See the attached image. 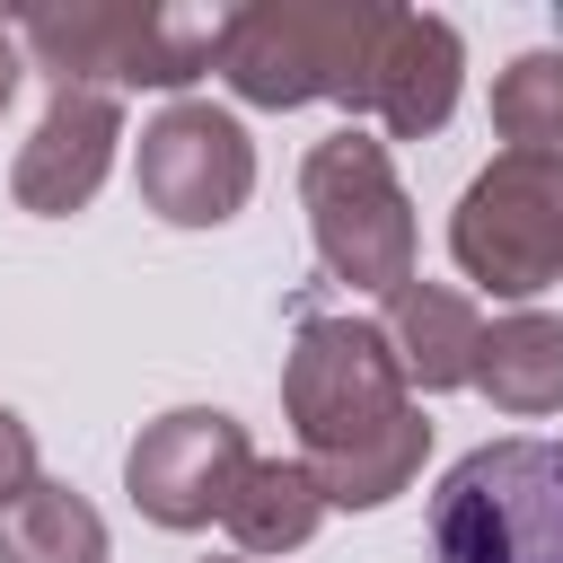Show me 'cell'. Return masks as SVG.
I'll return each mask as SVG.
<instances>
[{"label": "cell", "mask_w": 563, "mask_h": 563, "mask_svg": "<svg viewBox=\"0 0 563 563\" xmlns=\"http://www.w3.org/2000/svg\"><path fill=\"white\" fill-rule=\"evenodd\" d=\"M282 413L299 431V466L325 493V510H378L431 457V422L405 387L387 325L352 308H299L282 361Z\"/></svg>", "instance_id": "cell-1"}, {"label": "cell", "mask_w": 563, "mask_h": 563, "mask_svg": "<svg viewBox=\"0 0 563 563\" xmlns=\"http://www.w3.org/2000/svg\"><path fill=\"white\" fill-rule=\"evenodd\" d=\"M18 53H35V70L53 88H185L202 70H220V35L229 9H141V0H44L18 9Z\"/></svg>", "instance_id": "cell-2"}, {"label": "cell", "mask_w": 563, "mask_h": 563, "mask_svg": "<svg viewBox=\"0 0 563 563\" xmlns=\"http://www.w3.org/2000/svg\"><path fill=\"white\" fill-rule=\"evenodd\" d=\"M387 0H255L229 9L220 35V79L246 106H369V62H378Z\"/></svg>", "instance_id": "cell-3"}, {"label": "cell", "mask_w": 563, "mask_h": 563, "mask_svg": "<svg viewBox=\"0 0 563 563\" xmlns=\"http://www.w3.org/2000/svg\"><path fill=\"white\" fill-rule=\"evenodd\" d=\"M299 202H308V238H317V264L325 282L343 290H369V299H396L413 282V194L396 185V158L378 132L343 123L325 141H308L299 158Z\"/></svg>", "instance_id": "cell-4"}, {"label": "cell", "mask_w": 563, "mask_h": 563, "mask_svg": "<svg viewBox=\"0 0 563 563\" xmlns=\"http://www.w3.org/2000/svg\"><path fill=\"white\" fill-rule=\"evenodd\" d=\"M431 563H563V440H484L431 493Z\"/></svg>", "instance_id": "cell-5"}, {"label": "cell", "mask_w": 563, "mask_h": 563, "mask_svg": "<svg viewBox=\"0 0 563 563\" xmlns=\"http://www.w3.org/2000/svg\"><path fill=\"white\" fill-rule=\"evenodd\" d=\"M449 255L493 299H537L563 282V158L501 150L449 211Z\"/></svg>", "instance_id": "cell-6"}, {"label": "cell", "mask_w": 563, "mask_h": 563, "mask_svg": "<svg viewBox=\"0 0 563 563\" xmlns=\"http://www.w3.org/2000/svg\"><path fill=\"white\" fill-rule=\"evenodd\" d=\"M132 176H141V202H150L167 229H220V220H238L246 194H255V141H246V123H238L229 106L176 97V106H158V114L141 123Z\"/></svg>", "instance_id": "cell-7"}, {"label": "cell", "mask_w": 563, "mask_h": 563, "mask_svg": "<svg viewBox=\"0 0 563 563\" xmlns=\"http://www.w3.org/2000/svg\"><path fill=\"white\" fill-rule=\"evenodd\" d=\"M255 449H246V422L220 413V405H176L158 422H141V440L123 449V493L150 528H211L229 519V493L246 484Z\"/></svg>", "instance_id": "cell-8"}, {"label": "cell", "mask_w": 563, "mask_h": 563, "mask_svg": "<svg viewBox=\"0 0 563 563\" xmlns=\"http://www.w3.org/2000/svg\"><path fill=\"white\" fill-rule=\"evenodd\" d=\"M114 141H123V97L106 88H53L35 132L18 141V167H9V194L18 211L35 220H70L97 202L106 167H114Z\"/></svg>", "instance_id": "cell-9"}, {"label": "cell", "mask_w": 563, "mask_h": 563, "mask_svg": "<svg viewBox=\"0 0 563 563\" xmlns=\"http://www.w3.org/2000/svg\"><path fill=\"white\" fill-rule=\"evenodd\" d=\"M457 88H466V44L449 18L431 9H387L378 26V62H369V123L396 132V141H431L449 114H457Z\"/></svg>", "instance_id": "cell-10"}, {"label": "cell", "mask_w": 563, "mask_h": 563, "mask_svg": "<svg viewBox=\"0 0 563 563\" xmlns=\"http://www.w3.org/2000/svg\"><path fill=\"white\" fill-rule=\"evenodd\" d=\"M387 343H396V361H405V387H422V396H440V387H475V343H484V317H475V299L466 290H449V282H405L396 299H387Z\"/></svg>", "instance_id": "cell-11"}, {"label": "cell", "mask_w": 563, "mask_h": 563, "mask_svg": "<svg viewBox=\"0 0 563 563\" xmlns=\"http://www.w3.org/2000/svg\"><path fill=\"white\" fill-rule=\"evenodd\" d=\"M475 387H484L510 422L563 413V317H545V308L493 317L484 343H475Z\"/></svg>", "instance_id": "cell-12"}, {"label": "cell", "mask_w": 563, "mask_h": 563, "mask_svg": "<svg viewBox=\"0 0 563 563\" xmlns=\"http://www.w3.org/2000/svg\"><path fill=\"white\" fill-rule=\"evenodd\" d=\"M317 519H325V493L308 484V466L299 457H255L246 484L229 493L220 528L238 537V554H299L317 537Z\"/></svg>", "instance_id": "cell-13"}, {"label": "cell", "mask_w": 563, "mask_h": 563, "mask_svg": "<svg viewBox=\"0 0 563 563\" xmlns=\"http://www.w3.org/2000/svg\"><path fill=\"white\" fill-rule=\"evenodd\" d=\"M0 563H106V519L88 493L35 475L18 501H0Z\"/></svg>", "instance_id": "cell-14"}, {"label": "cell", "mask_w": 563, "mask_h": 563, "mask_svg": "<svg viewBox=\"0 0 563 563\" xmlns=\"http://www.w3.org/2000/svg\"><path fill=\"white\" fill-rule=\"evenodd\" d=\"M493 132H501L510 150L563 158V44H537V53H519V62L493 79Z\"/></svg>", "instance_id": "cell-15"}, {"label": "cell", "mask_w": 563, "mask_h": 563, "mask_svg": "<svg viewBox=\"0 0 563 563\" xmlns=\"http://www.w3.org/2000/svg\"><path fill=\"white\" fill-rule=\"evenodd\" d=\"M26 484H35V431L0 405V501H18Z\"/></svg>", "instance_id": "cell-16"}, {"label": "cell", "mask_w": 563, "mask_h": 563, "mask_svg": "<svg viewBox=\"0 0 563 563\" xmlns=\"http://www.w3.org/2000/svg\"><path fill=\"white\" fill-rule=\"evenodd\" d=\"M9 97H18V35L0 26V114H9Z\"/></svg>", "instance_id": "cell-17"}]
</instances>
